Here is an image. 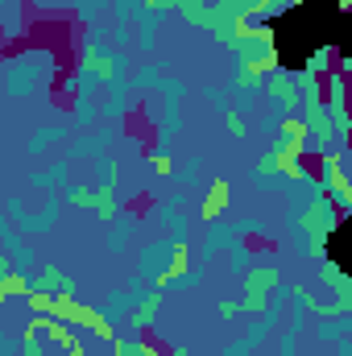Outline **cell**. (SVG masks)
<instances>
[{
    "mask_svg": "<svg viewBox=\"0 0 352 356\" xmlns=\"http://www.w3.org/2000/svg\"><path fill=\"white\" fill-rule=\"evenodd\" d=\"M141 290H145V286H141L137 277H133V286H129V290H108V298H104L99 315L116 327V319H129V311L137 307V294H141Z\"/></svg>",
    "mask_w": 352,
    "mask_h": 356,
    "instance_id": "cell-21",
    "label": "cell"
},
{
    "mask_svg": "<svg viewBox=\"0 0 352 356\" xmlns=\"http://www.w3.org/2000/svg\"><path fill=\"white\" fill-rule=\"evenodd\" d=\"M67 141H71V124H38V129L29 133L25 149H29L33 158H42V154H50L54 145H67Z\"/></svg>",
    "mask_w": 352,
    "mask_h": 356,
    "instance_id": "cell-22",
    "label": "cell"
},
{
    "mask_svg": "<svg viewBox=\"0 0 352 356\" xmlns=\"http://www.w3.org/2000/svg\"><path fill=\"white\" fill-rule=\"evenodd\" d=\"M224 129H228L232 137H245V133H249V124H245L241 108H224Z\"/></svg>",
    "mask_w": 352,
    "mask_h": 356,
    "instance_id": "cell-42",
    "label": "cell"
},
{
    "mask_svg": "<svg viewBox=\"0 0 352 356\" xmlns=\"http://www.w3.org/2000/svg\"><path fill=\"white\" fill-rule=\"evenodd\" d=\"M203 286V269H178L162 282V294H186V290H199Z\"/></svg>",
    "mask_w": 352,
    "mask_h": 356,
    "instance_id": "cell-35",
    "label": "cell"
},
{
    "mask_svg": "<svg viewBox=\"0 0 352 356\" xmlns=\"http://www.w3.org/2000/svg\"><path fill=\"white\" fill-rule=\"evenodd\" d=\"M99 154H104V149L95 145V137H91V129H88V133H79L75 141H67V149H63V158H67L71 166H75V162H95Z\"/></svg>",
    "mask_w": 352,
    "mask_h": 356,
    "instance_id": "cell-31",
    "label": "cell"
},
{
    "mask_svg": "<svg viewBox=\"0 0 352 356\" xmlns=\"http://www.w3.org/2000/svg\"><path fill=\"white\" fill-rule=\"evenodd\" d=\"M137 228H141V216H133V211H125L120 207V216L112 220V228H108V253L112 257H125L129 249H133V236H137Z\"/></svg>",
    "mask_w": 352,
    "mask_h": 356,
    "instance_id": "cell-19",
    "label": "cell"
},
{
    "mask_svg": "<svg viewBox=\"0 0 352 356\" xmlns=\"http://www.w3.org/2000/svg\"><path fill=\"white\" fill-rule=\"evenodd\" d=\"M216 311H220V323H232V319L241 315V302H237V298H224Z\"/></svg>",
    "mask_w": 352,
    "mask_h": 356,
    "instance_id": "cell-43",
    "label": "cell"
},
{
    "mask_svg": "<svg viewBox=\"0 0 352 356\" xmlns=\"http://www.w3.org/2000/svg\"><path fill=\"white\" fill-rule=\"evenodd\" d=\"M91 170H95V186H99V191H116V182H120V162H116L112 154H99V158L91 162Z\"/></svg>",
    "mask_w": 352,
    "mask_h": 356,
    "instance_id": "cell-34",
    "label": "cell"
},
{
    "mask_svg": "<svg viewBox=\"0 0 352 356\" xmlns=\"http://www.w3.org/2000/svg\"><path fill=\"white\" fill-rule=\"evenodd\" d=\"M166 17H170V13H162L158 4L141 0L137 13H133V46H137V50H154V38H158V29L166 25Z\"/></svg>",
    "mask_w": 352,
    "mask_h": 356,
    "instance_id": "cell-14",
    "label": "cell"
},
{
    "mask_svg": "<svg viewBox=\"0 0 352 356\" xmlns=\"http://www.w3.org/2000/svg\"><path fill=\"white\" fill-rule=\"evenodd\" d=\"M25 302H29V311L33 315H50V319H58V323H67L71 332H88V336H95V340H116V327L99 315V307H91V302H83L79 294H38V290H29L25 294Z\"/></svg>",
    "mask_w": 352,
    "mask_h": 356,
    "instance_id": "cell-1",
    "label": "cell"
},
{
    "mask_svg": "<svg viewBox=\"0 0 352 356\" xmlns=\"http://www.w3.org/2000/svg\"><path fill=\"white\" fill-rule=\"evenodd\" d=\"M282 311H286V302H269V307H265L262 315H257V319H253V323L245 327V336H241V340H232L228 348H220V356H253L257 348H262V340H265V336H269V332L278 327Z\"/></svg>",
    "mask_w": 352,
    "mask_h": 356,
    "instance_id": "cell-11",
    "label": "cell"
},
{
    "mask_svg": "<svg viewBox=\"0 0 352 356\" xmlns=\"http://www.w3.org/2000/svg\"><path fill=\"white\" fill-rule=\"evenodd\" d=\"M186 241L182 236H154L150 245H141L137 249V282L141 286H158L162 290V282L178 273V269H186Z\"/></svg>",
    "mask_w": 352,
    "mask_h": 356,
    "instance_id": "cell-3",
    "label": "cell"
},
{
    "mask_svg": "<svg viewBox=\"0 0 352 356\" xmlns=\"http://www.w3.org/2000/svg\"><path fill=\"white\" fill-rule=\"evenodd\" d=\"M349 145H340V149H328V154H319V191L328 195V203L340 211V220L352 211V182H349Z\"/></svg>",
    "mask_w": 352,
    "mask_h": 356,
    "instance_id": "cell-6",
    "label": "cell"
},
{
    "mask_svg": "<svg viewBox=\"0 0 352 356\" xmlns=\"http://www.w3.org/2000/svg\"><path fill=\"white\" fill-rule=\"evenodd\" d=\"M303 0H265L262 8V21H278V17H286V13H294Z\"/></svg>",
    "mask_w": 352,
    "mask_h": 356,
    "instance_id": "cell-40",
    "label": "cell"
},
{
    "mask_svg": "<svg viewBox=\"0 0 352 356\" xmlns=\"http://www.w3.org/2000/svg\"><path fill=\"white\" fill-rule=\"evenodd\" d=\"M8 269L13 266H8V257H4V249H0V286H4V277H8ZM0 298H4V294H0Z\"/></svg>",
    "mask_w": 352,
    "mask_h": 356,
    "instance_id": "cell-47",
    "label": "cell"
},
{
    "mask_svg": "<svg viewBox=\"0 0 352 356\" xmlns=\"http://www.w3.org/2000/svg\"><path fill=\"white\" fill-rule=\"evenodd\" d=\"M253 186H257V191H269V195H278V191L286 195V191H294V178H290V170L265 149L262 158L253 162Z\"/></svg>",
    "mask_w": 352,
    "mask_h": 356,
    "instance_id": "cell-13",
    "label": "cell"
},
{
    "mask_svg": "<svg viewBox=\"0 0 352 356\" xmlns=\"http://www.w3.org/2000/svg\"><path fill=\"white\" fill-rule=\"evenodd\" d=\"M99 120L104 124H120L129 116V95H112V91H99Z\"/></svg>",
    "mask_w": 352,
    "mask_h": 356,
    "instance_id": "cell-32",
    "label": "cell"
},
{
    "mask_svg": "<svg viewBox=\"0 0 352 356\" xmlns=\"http://www.w3.org/2000/svg\"><path fill=\"white\" fill-rule=\"evenodd\" d=\"M67 112H71V129H75V133H88V129L99 124V104L88 99V95H75V99L67 104Z\"/></svg>",
    "mask_w": 352,
    "mask_h": 356,
    "instance_id": "cell-26",
    "label": "cell"
},
{
    "mask_svg": "<svg viewBox=\"0 0 352 356\" xmlns=\"http://www.w3.org/2000/svg\"><path fill=\"white\" fill-rule=\"evenodd\" d=\"M232 58L241 67H249L253 75H262V79L269 71H278L282 63H278V33H273V25L269 21H249L241 29V38L232 42Z\"/></svg>",
    "mask_w": 352,
    "mask_h": 356,
    "instance_id": "cell-4",
    "label": "cell"
},
{
    "mask_svg": "<svg viewBox=\"0 0 352 356\" xmlns=\"http://www.w3.org/2000/svg\"><path fill=\"white\" fill-rule=\"evenodd\" d=\"M265 104H269V116H294L298 112V71H290V67H278V71H269L265 75Z\"/></svg>",
    "mask_w": 352,
    "mask_h": 356,
    "instance_id": "cell-10",
    "label": "cell"
},
{
    "mask_svg": "<svg viewBox=\"0 0 352 356\" xmlns=\"http://www.w3.org/2000/svg\"><path fill=\"white\" fill-rule=\"evenodd\" d=\"M228 207H232V182H228V178H211V186L203 191V203H199L203 224L224 220V216H228Z\"/></svg>",
    "mask_w": 352,
    "mask_h": 356,
    "instance_id": "cell-18",
    "label": "cell"
},
{
    "mask_svg": "<svg viewBox=\"0 0 352 356\" xmlns=\"http://www.w3.org/2000/svg\"><path fill=\"white\" fill-rule=\"evenodd\" d=\"M63 207H67V203H63V191H50L38 211H29L21 195L4 199V216H8V224H13L21 236H46V232L63 220Z\"/></svg>",
    "mask_w": 352,
    "mask_h": 356,
    "instance_id": "cell-5",
    "label": "cell"
},
{
    "mask_svg": "<svg viewBox=\"0 0 352 356\" xmlns=\"http://www.w3.org/2000/svg\"><path fill=\"white\" fill-rule=\"evenodd\" d=\"M158 83H162V63H141V67L129 71V88L137 95H154Z\"/></svg>",
    "mask_w": 352,
    "mask_h": 356,
    "instance_id": "cell-27",
    "label": "cell"
},
{
    "mask_svg": "<svg viewBox=\"0 0 352 356\" xmlns=\"http://www.w3.org/2000/svg\"><path fill=\"white\" fill-rule=\"evenodd\" d=\"M253 261H257V253H253V249H249L245 241L228 249V273H237V277H241V273H245V269L253 266Z\"/></svg>",
    "mask_w": 352,
    "mask_h": 356,
    "instance_id": "cell-36",
    "label": "cell"
},
{
    "mask_svg": "<svg viewBox=\"0 0 352 356\" xmlns=\"http://www.w3.org/2000/svg\"><path fill=\"white\" fill-rule=\"evenodd\" d=\"M319 282L336 294V298H332V311H336V315H349L352 311V277L349 273L336 266L332 257H319Z\"/></svg>",
    "mask_w": 352,
    "mask_h": 356,
    "instance_id": "cell-15",
    "label": "cell"
},
{
    "mask_svg": "<svg viewBox=\"0 0 352 356\" xmlns=\"http://www.w3.org/2000/svg\"><path fill=\"white\" fill-rule=\"evenodd\" d=\"M112 344V356H166V348H162V340H154V336H120L116 332V340H108Z\"/></svg>",
    "mask_w": 352,
    "mask_h": 356,
    "instance_id": "cell-23",
    "label": "cell"
},
{
    "mask_svg": "<svg viewBox=\"0 0 352 356\" xmlns=\"http://www.w3.org/2000/svg\"><path fill=\"white\" fill-rule=\"evenodd\" d=\"M17 344H21V336L13 340V336H8V332L0 327V356H13V353H17Z\"/></svg>",
    "mask_w": 352,
    "mask_h": 356,
    "instance_id": "cell-45",
    "label": "cell"
},
{
    "mask_svg": "<svg viewBox=\"0 0 352 356\" xmlns=\"http://www.w3.org/2000/svg\"><path fill=\"white\" fill-rule=\"evenodd\" d=\"M63 203L83 207V211H95V220H104V224H112V220L120 216L116 191H99L95 182H67V186H63Z\"/></svg>",
    "mask_w": 352,
    "mask_h": 356,
    "instance_id": "cell-9",
    "label": "cell"
},
{
    "mask_svg": "<svg viewBox=\"0 0 352 356\" xmlns=\"http://www.w3.org/2000/svg\"><path fill=\"white\" fill-rule=\"evenodd\" d=\"M145 166H150L154 175H162V178L175 175V158H170L166 149H150V154H145Z\"/></svg>",
    "mask_w": 352,
    "mask_h": 356,
    "instance_id": "cell-39",
    "label": "cell"
},
{
    "mask_svg": "<svg viewBox=\"0 0 352 356\" xmlns=\"http://www.w3.org/2000/svg\"><path fill=\"white\" fill-rule=\"evenodd\" d=\"M336 46H315L311 54H307V63H303V75H311V79H323L332 67H336Z\"/></svg>",
    "mask_w": 352,
    "mask_h": 356,
    "instance_id": "cell-30",
    "label": "cell"
},
{
    "mask_svg": "<svg viewBox=\"0 0 352 356\" xmlns=\"http://www.w3.org/2000/svg\"><path fill=\"white\" fill-rule=\"evenodd\" d=\"M71 356H88V353H83V348H79V353H71Z\"/></svg>",
    "mask_w": 352,
    "mask_h": 356,
    "instance_id": "cell-48",
    "label": "cell"
},
{
    "mask_svg": "<svg viewBox=\"0 0 352 356\" xmlns=\"http://www.w3.org/2000/svg\"><path fill=\"white\" fill-rule=\"evenodd\" d=\"M17 353H21V356H63L58 348H50V344H42V340H33V336H21Z\"/></svg>",
    "mask_w": 352,
    "mask_h": 356,
    "instance_id": "cell-41",
    "label": "cell"
},
{
    "mask_svg": "<svg viewBox=\"0 0 352 356\" xmlns=\"http://www.w3.org/2000/svg\"><path fill=\"white\" fill-rule=\"evenodd\" d=\"M58 79H63V67H58V58L50 50H21L4 67V91L13 99H29L38 91L54 88Z\"/></svg>",
    "mask_w": 352,
    "mask_h": 356,
    "instance_id": "cell-2",
    "label": "cell"
},
{
    "mask_svg": "<svg viewBox=\"0 0 352 356\" xmlns=\"http://www.w3.org/2000/svg\"><path fill=\"white\" fill-rule=\"evenodd\" d=\"M216 8H224L228 17H237V21H262V8H265V0H211Z\"/></svg>",
    "mask_w": 352,
    "mask_h": 356,
    "instance_id": "cell-33",
    "label": "cell"
},
{
    "mask_svg": "<svg viewBox=\"0 0 352 356\" xmlns=\"http://www.w3.org/2000/svg\"><path fill=\"white\" fill-rule=\"evenodd\" d=\"M262 88H265V79L262 75H253L249 67H241V63H232V91L241 95V108L253 99V95H262Z\"/></svg>",
    "mask_w": 352,
    "mask_h": 356,
    "instance_id": "cell-28",
    "label": "cell"
},
{
    "mask_svg": "<svg viewBox=\"0 0 352 356\" xmlns=\"http://www.w3.org/2000/svg\"><path fill=\"white\" fill-rule=\"evenodd\" d=\"M203 99H207V104H216L220 112L228 108V91H220V88H203Z\"/></svg>",
    "mask_w": 352,
    "mask_h": 356,
    "instance_id": "cell-44",
    "label": "cell"
},
{
    "mask_svg": "<svg viewBox=\"0 0 352 356\" xmlns=\"http://www.w3.org/2000/svg\"><path fill=\"white\" fill-rule=\"evenodd\" d=\"M25 336H33V340L50 344V348H58L63 356H71V353H79V348H83L79 332H71L67 323H58V319H50V315H33V319L25 323Z\"/></svg>",
    "mask_w": 352,
    "mask_h": 356,
    "instance_id": "cell-12",
    "label": "cell"
},
{
    "mask_svg": "<svg viewBox=\"0 0 352 356\" xmlns=\"http://www.w3.org/2000/svg\"><path fill=\"white\" fill-rule=\"evenodd\" d=\"M352 336V319L349 315H328V323H319V340H340Z\"/></svg>",
    "mask_w": 352,
    "mask_h": 356,
    "instance_id": "cell-37",
    "label": "cell"
},
{
    "mask_svg": "<svg viewBox=\"0 0 352 356\" xmlns=\"http://www.w3.org/2000/svg\"><path fill=\"white\" fill-rule=\"evenodd\" d=\"M162 298H166V294H162L158 286H145V290L137 294V307L129 311V319H125V323H129L137 336H141V332H150V327H154V319H158V311H162Z\"/></svg>",
    "mask_w": 352,
    "mask_h": 356,
    "instance_id": "cell-17",
    "label": "cell"
},
{
    "mask_svg": "<svg viewBox=\"0 0 352 356\" xmlns=\"http://www.w3.org/2000/svg\"><path fill=\"white\" fill-rule=\"evenodd\" d=\"M29 290H38V294H79L75 277H67V273L54 266V261L38 266V273L29 277Z\"/></svg>",
    "mask_w": 352,
    "mask_h": 356,
    "instance_id": "cell-20",
    "label": "cell"
},
{
    "mask_svg": "<svg viewBox=\"0 0 352 356\" xmlns=\"http://www.w3.org/2000/svg\"><path fill=\"white\" fill-rule=\"evenodd\" d=\"M199 170H203V158H195V154H191V158H186L182 166H175V175H170V182H178V186H191V182L199 178Z\"/></svg>",
    "mask_w": 352,
    "mask_h": 356,
    "instance_id": "cell-38",
    "label": "cell"
},
{
    "mask_svg": "<svg viewBox=\"0 0 352 356\" xmlns=\"http://www.w3.org/2000/svg\"><path fill=\"white\" fill-rule=\"evenodd\" d=\"M253 232H265V224L257 216H249V220H211L207 224V236H203V261H211L216 253H228L232 245H241L245 236H253Z\"/></svg>",
    "mask_w": 352,
    "mask_h": 356,
    "instance_id": "cell-8",
    "label": "cell"
},
{
    "mask_svg": "<svg viewBox=\"0 0 352 356\" xmlns=\"http://www.w3.org/2000/svg\"><path fill=\"white\" fill-rule=\"evenodd\" d=\"M67 175H71V162H67V158L58 154V158H54V162H50L46 170H33V175H29V186H38L42 195H50V191H63V186L71 182Z\"/></svg>",
    "mask_w": 352,
    "mask_h": 356,
    "instance_id": "cell-25",
    "label": "cell"
},
{
    "mask_svg": "<svg viewBox=\"0 0 352 356\" xmlns=\"http://www.w3.org/2000/svg\"><path fill=\"white\" fill-rule=\"evenodd\" d=\"M336 356H352V336H340L336 340Z\"/></svg>",
    "mask_w": 352,
    "mask_h": 356,
    "instance_id": "cell-46",
    "label": "cell"
},
{
    "mask_svg": "<svg viewBox=\"0 0 352 356\" xmlns=\"http://www.w3.org/2000/svg\"><path fill=\"white\" fill-rule=\"evenodd\" d=\"M0 249H4V257H8V266H13V269H29V273H33L38 253H33V245H25V241H21V232L8 224V216H4V211H0Z\"/></svg>",
    "mask_w": 352,
    "mask_h": 356,
    "instance_id": "cell-16",
    "label": "cell"
},
{
    "mask_svg": "<svg viewBox=\"0 0 352 356\" xmlns=\"http://www.w3.org/2000/svg\"><path fill=\"white\" fill-rule=\"evenodd\" d=\"M278 290H282V273L273 266H257V261H253V266L241 273V298H237V302H241V311L262 315L265 307L273 302Z\"/></svg>",
    "mask_w": 352,
    "mask_h": 356,
    "instance_id": "cell-7",
    "label": "cell"
},
{
    "mask_svg": "<svg viewBox=\"0 0 352 356\" xmlns=\"http://www.w3.org/2000/svg\"><path fill=\"white\" fill-rule=\"evenodd\" d=\"M290 311V327L282 332V340H278V356H303L298 353V336H303V323H307V311H298V307H286Z\"/></svg>",
    "mask_w": 352,
    "mask_h": 356,
    "instance_id": "cell-29",
    "label": "cell"
},
{
    "mask_svg": "<svg viewBox=\"0 0 352 356\" xmlns=\"http://www.w3.org/2000/svg\"><path fill=\"white\" fill-rule=\"evenodd\" d=\"M241 29H245V21H237V17H228L224 8H216V4H211V13H207V29H203V33H211L220 46H228V50H232V42L241 38Z\"/></svg>",
    "mask_w": 352,
    "mask_h": 356,
    "instance_id": "cell-24",
    "label": "cell"
}]
</instances>
